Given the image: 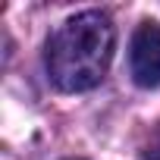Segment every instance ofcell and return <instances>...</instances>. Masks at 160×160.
Wrapping results in <instances>:
<instances>
[{"label": "cell", "instance_id": "1", "mask_svg": "<svg viewBox=\"0 0 160 160\" xmlns=\"http://www.w3.org/2000/svg\"><path fill=\"white\" fill-rule=\"evenodd\" d=\"M113 22L101 10L75 13L60 22L44 47V66L60 91H88L107 75L113 60Z\"/></svg>", "mask_w": 160, "mask_h": 160}, {"label": "cell", "instance_id": "2", "mask_svg": "<svg viewBox=\"0 0 160 160\" xmlns=\"http://www.w3.org/2000/svg\"><path fill=\"white\" fill-rule=\"evenodd\" d=\"M129 72L138 88H160V25L141 22L129 44Z\"/></svg>", "mask_w": 160, "mask_h": 160}, {"label": "cell", "instance_id": "3", "mask_svg": "<svg viewBox=\"0 0 160 160\" xmlns=\"http://www.w3.org/2000/svg\"><path fill=\"white\" fill-rule=\"evenodd\" d=\"M148 160H160V132H157V138H154L151 148H148Z\"/></svg>", "mask_w": 160, "mask_h": 160}]
</instances>
